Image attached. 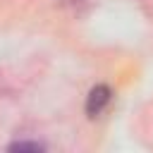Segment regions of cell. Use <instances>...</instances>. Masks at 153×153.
<instances>
[{"mask_svg":"<svg viewBox=\"0 0 153 153\" xmlns=\"http://www.w3.org/2000/svg\"><path fill=\"white\" fill-rule=\"evenodd\" d=\"M110 100H112V88L105 86V84H96L88 91V96H86V112H88V117H98L110 105Z\"/></svg>","mask_w":153,"mask_h":153,"instance_id":"cell-1","label":"cell"},{"mask_svg":"<svg viewBox=\"0 0 153 153\" xmlns=\"http://www.w3.org/2000/svg\"><path fill=\"white\" fill-rule=\"evenodd\" d=\"M45 146L38 143V141H14L10 146V151H43Z\"/></svg>","mask_w":153,"mask_h":153,"instance_id":"cell-2","label":"cell"}]
</instances>
